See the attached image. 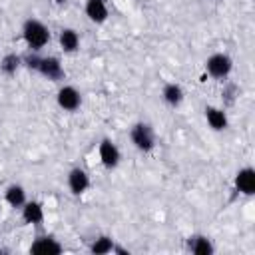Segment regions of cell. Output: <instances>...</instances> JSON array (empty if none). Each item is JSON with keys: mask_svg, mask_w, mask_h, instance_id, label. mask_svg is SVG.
Wrapping results in <instances>:
<instances>
[{"mask_svg": "<svg viewBox=\"0 0 255 255\" xmlns=\"http://www.w3.org/2000/svg\"><path fill=\"white\" fill-rule=\"evenodd\" d=\"M36 72L40 76H44L46 80H52V82H58V80L64 78L62 62L56 56H44V58H40V64H38V70Z\"/></svg>", "mask_w": 255, "mask_h": 255, "instance_id": "cell-7", "label": "cell"}, {"mask_svg": "<svg viewBox=\"0 0 255 255\" xmlns=\"http://www.w3.org/2000/svg\"><path fill=\"white\" fill-rule=\"evenodd\" d=\"M84 12L90 22L94 24H104L108 20V6L104 0H86Z\"/></svg>", "mask_w": 255, "mask_h": 255, "instance_id": "cell-11", "label": "cell"}, {"mask_svg": "<svg viewBox=\"0 0 255 255\" xmlns=\"http://www.w3.org/2000/svg\"><path fill=\"white\" fill-rule=\"evenodd\" d=\"M205 120L209 124V128L213 131H223L227 129L229 126V120H227V112L225 108H217V106H205Z\"/></svg>", "mask_w": 255, "mask_h": 255, "instance_id": "cell-10", "label": "cell"}, {"mask_svg": "<svg viewBox=\"0 0 255 255\" xmlns=\"http://www.w3.org/2000/svg\"><path fill=\"white\" fill-rule=\"evenodd\" d=\"M58 42H60V48L66 54H74V52L80 50V34L74 28H62L60 36H58Z\"/></svg>", "mask_w": 255, "mask_h": 255, "instance_id": "cell-13", "label": "cell"}, {"mask_svg": "<svg viewBox=\"0 0 255 255\" xmlns=\"http://www.w3.org/2000/svg\"><path fill=\"white\" fill-rule=\"evenodd\" d=\"M22 221L28 225H40L44 221V207L40 201H26L22 207Z\"/></svg>", "mask_w": 255, "mask_h": 255, "instance_id": "cell-12", "label": "cell"}, {"mask_svg": "<svg viewBox=\"0 0 255 255\" xmlns=\"http://www.w3.org/2000/svg\"><path fill=\"white\" fill-rule=\"evenodd\" d=\"M52 2H54V4H56V6H64V4H66V2H68V0H52Z\"/></svg>", "mask_w": 255, "mask_h": 255, "instance_id": "cell-20", "label": "cell"}, {"mask_svg": "<svg viewBox=\"0 0 255 255\" xmlns=\"http://www.w3.org/2000/svg\"><path fill=\"white\" fill-rule=\"evenodd\" d=\"M20 66H22V56H18V54H6L0 60V72L4 76H14Z\"/></svg>", "mask_w": 255, "mask_h": 255, "instance_id": "cell-17", "label": "cell"}, {"mask_svg": "<svg viewBox=\"0 0 255 255\" xmlns=\"http://www.w3.org/2000/svg\"><path fill=\"white\" fill-rule=\"evenodd\" d=\"M22 38L30 50L38 52L50 42V30L44 22H40L36 18H28L22 26Z\"/></svg>", "mask_w": 255, "mask_h": 255, "instance_id": "cell-1", "label": "cell"}, {"mask_svg": "<svg viewBox=\"0 0 255 255\" xmlns=\"http://www.w3.org/2000/svg\"><path fill=\"white\" fill-rule=\"evenodd\" d=\"M56 102L64 112H76L82 106V94L74 86H62L56 94Z\"/></svg>", "mask_w": 255, "mask_h": 255, "instance_id": "cell-5", "label": "cell"}, {"mask_svg": "<svg viewBox=\"0 0 255 255\" xmlns=\"http://www.w3.org/2000/svg\"><path fill=\"white\" fill-rule=\"evenodd\" d=\"M0 253H2V249H0Z\"/></svg>", "mask_w": 255, "mask_h": 255, "instance_id": "cell-21", "label": "cell"}, {"mask_svg": "<svg viewBox=\"0 0 255 255\" xmlns=\"http://www.w3.org/2000/svg\"><path fill=\"white\" fill-rule=\"evenodd\" d=\"M88 187H90L88 171L82 169V167L70 169V173H68V189L72 191V195H82V193L88 191Z\"/></svg>", "mask_w": 255, "mask_h": 255, "instance_id": "cell-9", "label": "cell"}, {"mask_svg": "<svg viewBox=\"0 0 255 255\" xmlns=\"http://www.w3.org/2000/svg\"><path fill=\"white\" fill-rule=\"evenodd\" d=\"M112 249H114V239L108 237V235L96 237V239L92 241V245H90V251H92L94 255H106V253H112Z\"/></svg>", "mask_w": 255, "mask_h": 255, "instance_id": "cell-18", "label": "cell"}, {"mask_svg": "<svg viewBox=\"0 0 255 255\" xmlns=\"http://www.w3.org/2000/svg\"><path fill=\"white\" fill-rule=\"evenodd\" d=\"M237 96H239V88L235 84H227L223 88V92H221V98H223V104L225 106H233L235 100H237Z\"/></svg>", "mask_w": 255, "mask_h": 255, "instance_id": "cell-19", "label": "cell"}, {"mask_svg": "<svg viewBox=\"0 0 255 255\" xmlns=\"http://www.w3.org/2000/svg\"><path fill=\"white\" fill-rule=\"evenodd\" d=\"M233 70V60L225 52H215L205 60V72L215 80H225Z\"/></svg>", "mask_w": 255, "mask_h": 255, "instance_id": "cell-3", "label": "cell"}, {"mask_svg": "<svg viewBox=\"0 0 255 255\" xmlns=\"http://www.w3.org/2000/svg\"><path fill=\"white\" fill-rule=\"evenodd\" d=\"M64 249H62L60 241L54 239L52 235H40L30 245V253H34V255H58Z\"/></svg>", "mask_w": 255, "mask_h": 255, "instance_id": "cell-8", "label": "cell"}, {"mask_svg": "<svg viewBox=\"0 0 255 255\" xmlns=\"http://www.w3.org/2000/svg\"><path fill=\"white\" fill-rule=\"evenodd\" d=\"M187 249L193 255H213L215 247L207 235H191L187 239Z\"/></svg>", "mask_w": 255, "mask_h": 255, "instance_id": "cell-14", "label": "cell"}, {"mask_svg": "<svg viewBox=\"0 0 255 255\" xmlns=\"http://www.w3.org/2000/svg\"><path fill=\"white\" fill-rule=\"evenodd\" d=\"M233 185H235V191L241 193V195H247L251 197L255 193V169L253 167H241L235 177H233Z\"/></svg>", "mask_w": 255, "mask_h": 255, "instance_id": "cell-6", "label": "cell"}, {"mask_svg": "<svg viewBox=\"0 0 255 255\" xmlns=\"http://www.w3.org/2000/svg\"><path fill=\"white\" fill-rule=\"evenodd\" d=\"M98 155H100V163L106 167V169H114L120 165V159H122V151L120 147L116 145L114 139L110 137H104L98 145Z\"/></svg>", "mask_w": 255, "mask_h": 255, "instance_id": "cell-4", "label": "cell"}, {"mask_svg": "<svg viewBox=\"0 0 255 255\" xmlns=\"http://www.w3.org/2000/svg\"><path fill=\"white\" fill-rule=\"evenodd\" d=\"M161 98H163V102H165L167 106L177 108V106H181V102H183V98H185V92H183V88H181L179 84L167 82V84L163 86V90H161Z\"/></svg>", "mask_w": 255, "mask_h": 255, "instance_id": "cell-15", "label": "cell"}, {"mask_svg": "<svg viewBox=\"0 0 255 255\" xmlns=\"http://www.w3.org/2000/svg\"><path fill=\"white\" fill-rule=\"evenodd\" d=\"M129 139L133 143V147L141 153H149L155 147V131L149 124L145 122H137L131 126L129 129Z\"/></svg>", "mask_w": 255, "mask_h": 255, "instance_id": "cell-2", "label": "cell"}, {"mask_svg": "<svg viewBox=\"0 0 255 255\" xmlns=\"http://www.w3.org/2000/svg\"><path fill=\"white\" fill-rule=\"evenodd\" d=\"M4 199H6V203L10 205V207H22L28 199H26V189L20 185V183H12V185H8L6 187V191H4Z\"/></svg>", "mask_w": 255, "mask_h": 255, "instance_id": "cell-16", "label": "cell"}]
</instances>
